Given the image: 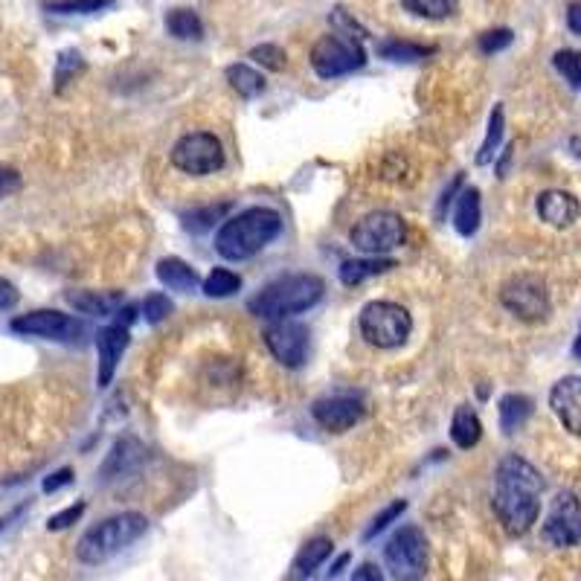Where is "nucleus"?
<instances>
[{
  "label": "nucleus",
  "mask_w": 581,
  "mask_h": 581,
  "mask_svg": "<svg viewBox=\"0 0 581 581\" xmlns=\"http://www.w3.org/2000/svg\"><path fill=\"white\" fill-rule=\"evenodd\" d=\"M544 480L526 459L506 457L494 477V512L509 535H526L541 515Z\"/></svg>",
  "instance_id": "obj_1"
},
{
  "label": "nucleus",
  "mask_w": 581,
  "mask_h": 581,
  "mask_svg": "<svg viewBox=\"0 0 581 581\" xmlns=\"http://www.w3.org/2000/svg\"><path fill=\"white\" fill-rule=\"evenodd\" d=\"M282 230V218L271 207H250L245 213L233 215L221 224L215 236V250L230 259L242 262L256 256L262 247H268Z\"/></svg>",
  "instance_id": "obj_2"
},
{
  "label": "nucleus",
  "mask_w": 581,
  "mask_h": 581,
  "mask_svg": "<svg viewBox=\"0 0 581 581\" xmlns=\"http://www.w3.org/2000/svg\"><path fill=\"white\" fill-rule=\"evenodd\" d=\"M326 285L323 279L314 274H294L282 276L271 282L268 288H262L253 300H250V311L256 317H265V320H285V317H294V314H303L314 306L320 297H323Z\"/></svg>",
  "instance_id": "obj_3"
},
{
  "label": "nucleus",
  "mask_w": 581,
  "mask_h": 581,
  "mask_svg": "<svg viewBox=\"0 0 581 581\" xmlns=\"http://www.w3.org/2000/svg\"><path fill=\"white\" fill-rule=\"evenodd\" d=\"M146 529H149V520L143 518V515H137V512L114 515V518L91 526L79 538L76 555H79L82 564H105L114 555H120L125 547H131L140 535H146Z\"/></svg>",
  "instance_id": "obj_4"
},
{
  "label": "nucleus",
  "mask_w": 581,
  "mask_h": 581,
  "mask_svg": "<svg viewBox=\"0 0 581 581\" xmlns=\"http://www.w3.org/2000/svg\"><path fill=\"white\" fill-rule=\"evenodd\" d=\"M361 335L369 346H378V349H396L401 346L410 332H413V317L410 311L398 303H387V300H375L361 311Z\"/></svg>",
  "instance_id": "obj_5"
},
{
  "label": "nucleus",
  "mask_w": 581,
  "mask_h": 581,
  "mask_svg": "<svg viewBox=\"0 0 581 581\" xmlns=\"http://www.w3.org/2000/svg\"><path fill=\"white\" fill-rule=\"evenodd\" d=\"M367 64V53L361 47V38L329 32L323 35L311 50V67L320 79H337L346 73H355Z\"/></svg>",
  "instance_id": "obj_6"
},
{
  "label": "nucleus",
  "mask_w": 581,
  "mask_h": 581,
  "mask_svg": "<svg viewBox=\"0 0 581 581\" xmlns=\"http://www.w3.org/2000/svg\"><path fill=\"white\" fill-rule=\"evenodd\" d=\"M172 166L181 169L184 175L192 178H204L213 175L224 166V149L221 140L210 134V131H192L184 134L175 149H172Z\"/></svg>",
  "instance_id": "obj_7"
},
{
  "label": "nucleus",
  "mask_w": 581,
  "mask_h": 581,
  "mask_svg": "<svg viewBox=\"0 0 581 581\" xmlns=\"http://www.w3.org/2000/svg\"><path fill=\"white\" fill-rule=\"evenodd\" d=\"M349 239L367 256H384V253L404 245V221H401V215L390 213V210H378V213L364 215L352 227Z\"/></svg>",
  "instance_id": "obj_8"
},
{
  "label": "nucleus",
  "mask_w": 581,
  "mask_h": 581,
  "mask_svg": "<svg viewBox=\"0 0 581 581\" xmlns=\"http://www.w3.org/2000/svg\"><path fill=\"white\" fill-rule=\"evenodd\" d=\"M387 567L393 570V576L401 581L419 579L425 573V561H428V541L425 532L419 526H404L390 538L387 550Z\"/></svg>",
  "instance_id": "obj_9"
},
{
  "label": "nucleus",
  "mask_w": 581,
  "mask_h": 581,
  "mask_svg": "<svg viewBox=\"0 0 581 581\" xmlns=\"http://www.w3.org/2000/svg\"><path fill=\"white\" fill-rule=\"evenodd\" d=\"M500 303L509 308L515 317L526 320V323H538L550 314V294L547 285L538 276H515L503 285L500 291Z\"/></svg>",
  "instance_id": "obj_10"
},
{
  "label": "nucleus",
  "mask_w": 581,
  "mask_h": 581,
  "mask_svg": "<svg viewBox=\"0 0 581 581\" xmlns=\"http://www.w3.org/2000/svg\"><path fill=\"white\" fill-rule=\"evenodd\" d=\"M12 332L30 337H44V340H56V343H76L85 335V323L62 314V311H30L12 320Z\"/></svg>",
  "instance_id": "obj_11"
},
{
  "label": "nucleus",
  "mask_w": 581,
  "mask_h": 581,
  "mask_svg": "<svg viewBox=\"0 0 581 581\" xmlns=\"http://www.w3.org/2000/svg\"><path fill=\"white\" fill-rule=\"evenodd\" d=\"M265 343L282 367L297 369L303 367L308 355V329L291 317L271 320V326L265 329Z\"/></svg>",
  "instance_id": "obj_12"
},
{
  "label": "nucleus",
  "mask_w": 581,
  "mask_h": 581,
  "mask_svg": "<svg viewBox=\"0 0 581 581\" xmlns=\"http://www.w3.org/2000/svg\"><path fill=\"white\" fill-rule=\"evenodd\" d=\"M544 541L552 547H581V506L576 494L561 491L544 523Z\"/></svg>",
  "instance_id": "obj_13"
},
{
  "label": "nucleus",
  "mask_w": 581,
  "mask_h": 581,
  "mask_svg": "<svg viewBox=\"0 0 581 581\" xmlns=\"http://www.w3.org/2000/svg\"><path fill=\"white\" fill-rule=\"evenodd\" d=\"M311 413L329 433H346L364 419V404L352 396H326L314 401Z\"/></svg>",
  "instance_id": "obj_14"
},
{
  "label": "nucleus",
  "mask_w": 581,
  "mask_h": 581,
  "mask_svg": "<svg viewBox=\"0 0 581 581\" xmlns=\"http://www.w3.org/2000/svg\"><path fill=\"white\" fill-rule=\"evenodd\" d=\"M128 349V323H111L105 329L96 332V352H99V372H96V381L99 387H108L117 364L123 358V352Z\"/></svg>",
  "instance_id": "obj_15"
},
{
  "label": "nucleus",
  "mask_w": 581,
  "mask_h": 581,
  "mask_svg": "<svg viewBox=\"0 0 581 581\" xmlns=\"http://www.w3.org/2000/svg\"><path fill=\"white\" fill-rule=\"evenodd\" d=\"M550 407L564 428L581 436V375H567L552 387Z\"/></svg>",
  "instance_id": "obj_16"
},
{
  "label": "nucleus",
  "mask_w": 581,
  "mask_h": 581,
  "mask_svg": "<svg viewBox=\"0 0 581 581\" xmlns=\"http://www.w3.org/2000/svg\"><path fill=\"white\" fill-rule=\"evenodd\" d=\"M143 459H146V448H143V442H140V439H134V436H123V439H117V442H114V448H111V454H108V459H105V465H102L99 477H102L105 483H111V480H123V477L134 474V471L143 465Z\"/></svg>",
  "instance_id": "obj_17"
},
{
  "label": "nucleus",
  "mask_w": 581,
  "mask_h": 581,
  "mask_svg": "<svg viewBox=\"0 0 581 581\" xmlns=\"http://www.w3.org/2000/svg\"><path fill=\"white\" fill-rule=\"evenodd\" d=\"M538 215L550 227H570L579 218V201L570 192L550 189L538 198Z\"/></svg>",
  "instance_id": "obj_18"
},
{
  "label": "nucleus",
  "mask_w": 581,
  "mask_h": 581,
  "mask_svg": "<svg viewBox=\"0 0 581 581\" xmlns=\"http://www.w3.org/2000/svg\"><path fill=\"white\" fill-rule=\"evenodd\" d=\"M67 303L82 314L108 317L123 306V294L120 291H73V294H67Z\"/></svg>",
  "instance_id": "obj_19"
},
{
  "label": "nucleus",
  "mask_w": 581,
  "mask_h": 581,
  "mask_svg": "<svg viewBox=\"0 0 581 581\" xmlns=\"http://www.w3.org/2000/svg\"><path fill=\"white\" fill-rule=\"evenodd\" d=\"M396 268V259H387V256H364V259H349L340 265V282L343 285H361L367 282L372 276L387 274Z\"/></svg>",
  "instance_id": "obj_20"
},
{
  "label": "nucleus",
  "mask_w": 581,
  "mask_h": 581,
  "mask_svg": "<svg viewBox=\"0 0 581 581\" xmlns=\"http://www.w3.org/2000/svg\"><path fill=\"white\" fill-rule=\"evenodd\" d=\"M480 221H483V201H480V189H462L457 201V210H454V227H457L459 236H474L480 230Z\"/></svg>",
  "instance_id": "obj_21"
},
{
  "label": "nucleus",
  "mask_w": 581,
  "mask_h": 581,
  "mask_svg": "<svg viewBox=\"0 0 581 581\" xmlns=\"http://www.w3.org/2000/svg\"><path fill=\"white\" fill-rule=\"evenodd\" d=\"M157 279L166 285V288H172V291H195L198 288V274H195V268L192 265H186L184 259H178V256H169V259H160L157 262Z\"/></svg>",
  "instance_id": "obj_22"
},
{
  "label": "nucleus",
  "mask_w": 581,
  "mask_h": 581,
  "mask_svg": "<svg viewBox=\"0 0 581 581\" xmlns=\"http://www.w3.org/2000/svg\"><path fill=\"white\" fill-rule=\"evenodd\" d=\"M436 53V47H428V44H416V41H404V38H387L378 44V56L387 59V62L396 64H410V62H422Z\"/></svg>",
  "instance_id": "obj_23"
},
{
  "label": "nucleus",
  "mask_w": 581,
  "mask_h": 581,
  "mask_svg": "<svg viewBox=\"0 0 581 581\" xmlns=\"http://www.w3.org/2000/svg\"><path fill=\"white\" fill-rule=\"evenodd\" d=\"M480 436H483L480 416L471 407H459L457 413H454V422H451V439H454V445L462 448V451H468V448H474L480 442Z\"/></svg>",
  "instance_id": "obj_24"
},
{
  "label": "nucleus",
  "mask_w": 581,
  "mask_h": 581,
  "mask_svg": "<svg viewBox=\"0 0 581 581\" xmlns=\"http://www.w3.org/2000/svg\"><path fill=\"white\" fill-rule=\"evenodd\" d=\"M166 32L178 41H201L204 38V21L195 9H172L166 15Z\"/></svg>",
  "instance_id": "obj_25"
},
{
  "label": "nucleus",
  "mask_w": 581,
  "mask_h": 581,
  "mask_svg": "<svg viewBox=\"0 0 581 581\" xmlns=\"http://www.w3.org/2000/svg\"><path fill=\"white\" fill-rule=\"evenodd\" d=\"M532 416V398L520 396V393H509L500 398V428L503 433H515L523 428V422Z\"/></svg>",
  "instance_id": "obj_26"
},
{
  "label": "nucleus",
  "mask_w": 581,
  "mask_h": 581,
  "mask_svg": "<svg viewBox=\"0 0 581 581\" xmlns=\"http://www.w3.org/2000/svg\"><path fill=\"white\" fill-rule=\"evenodd\" d=\"M332 555V541L329 538H314L311 544L303 547V552L294 561V581H303L308 576H314V570Z\"/></svg>",
  "instance_id": "obj_27"
},
{
  "label": "nucleus",
  "mask_w": 581,
  "mask_h": 581,
  "mask_svg": "<svg viewBox=\"0 0 581 581\" xmlns=\"http://www.w3.org/2000/svg\"><path fill=\"white\" fill-rule=\"evenodd\" d=\"M227 82H230L233 91L239 93V96H245V99H253V96H259V93L265 91L262 73L253 70L250 64H230L227 67Z\"/></svg>",
  "instance_id": "obj_28"
},
{
  "label": "nucleus",
  "mask_w": 581,
  "mask_h": 581,
  "mask_svg": "<svg viewBox=\"0 0 581 581\" xmlns=\"http://www.w3.org/2000/svg\"><path fill=\"white\" fill-rule=\"evenodd\" d=\"M401 6L416 15V18H428V21H442L457 15L459 0H401Z\"/></svg>",
  "instance_id": "obj_29"
},
{
  "label": "nucleus",
  "mask_w": 581,
  "mask_h": 581,
  "mask_svg": "<svg viewBox=\"0 0 581 581\" xmlns=\"http://www.w3.org/2000/svg\"><path fill=\"white\" fill-rule=\"evenodd\" d=\"M503 125H506L503 105H494V111H491L489 117V134H486V140H483V146H480V154H477V163H480V166H486V163L494 160V154H497L500 143H503Z\"/></svg>",
  "instance_id": "obj_30"
},
{
  "label": "nucleus",
  "mask_w": 581,
  "mask_h": 581,
  "mask_svg": "<svg viewBox=\"0 0 581 581\" xmlns=\"http://www.w3.org/2000/svg\"><path fill=\"white\" fill-rule=\"evenodd\" d=\"M201 288H204L207 297H218V300H221V297H233V294L242 288V276L227 271V268H215L213 274L201 282Z\"/></svg>",
  "instance_id": "obj_31"
},
{
  "label": "nucleus",
  "mask_w": 581,
  "mask_h": 581,
  "mask_svg": "<svg viewBox=\"0 0 581 581\" xmlns=\"http://www.w3.org/2000/svg\"><path fill=\"white\" fill-rule=\"evenodd\" d=\"M114 3L117 0H50L47 12H53V15H93V12H102Z\"/></svg>",
  "instance_id": "obj_32"
},
{
  "label": "nucleus",
  "mask_w": 581,
  "mask_h": 581,
  "mask_svg": "<svg viewBox=\"0 0 581 581\" xmlns=\"http://www.w3.org/2000/svg\"><path fill=\"white\" fill-rule=\"evenodd\" d=\"M227 204H215V207H201V210H192L184 215V227L189 233H207L213 230L215 221H221L227 215Z\"/></svg>",
  "instance_id": "obj_33"
},
{
  "label": "nucleus",
  "mask_w": 581,
  "mask_h": 581,
  "mask_svg": "<svg viewBox=\"0 0 581 581\" xmlns=\"http://www.w3.org/2000/svg\"><path fill=\"white\" fill-rule=\"evenodd\" d=\"M85 70V59L79 50H62L56 59V91H62L67 82H73Z\"/></svg>",
  "instance_id": "obj_34"
},
{
  "label": "nucleus",
  "mask_w": 581,
  "mask_h": 581,
  "mask_svg": "<svg viewBox=\"0 0 581 581\" xmlns=\"http://www.w3.org/2000/svg\"><path fill=\"white\" fill-rule=\"evenodd\" d=\"M552 62H555V70H558L573 88H579L581 91V53H576V50H558Z\"/></svg>",
  "instance_id": "obj_35"
},
{
  "label": "nucleus",
  "mask_w": 581,
  "mask_h": 581,
  "mask_svg": "<svg viewBox=\"0 0 581 581\" xmlns=\"http://www.w3.org/2000/svg\"><path fill=\"white\" fill-rule=\"evenodd\" d=\"M250 59L256 64H262V67H268V70H282L288 64L285 50L276 47V44H259V47H253L250 50Z\"/></svg>",
  "instance_id": "obj_36"
},
{
  "label": "nucleus",
  "mask_w": 581,
  "mask_h": 581,
  "mask_svg": "<svg viewBox=\"0 0 581 581\" xmlns=\"http://www.w3.org/2000/svg\"><path fill=\"white\" fill-rule=\"evenodd\" d=\"M169 314H172V303H169L166 294L157 291V294H149V297H146V303H143V317H146V323L157 326V323H163Z\"/></svg>",
  "instance_id": "obj_37"
},
{
  "label": "nucleus",
  "mask_w": 581,
  "mask_h": 581,
  "mask_svg": "<svg viewBox=\"0 0 581 581\" xmlns=\"http://www.w3.org/2000/svg\"><path fill=\"white\" fill-rule=\"evenodd\" d=\"M515 41V35H512V30H489L480 35V50L486 53V56H491V53H500V50H506L509 44Z\"/></svg>",
  "instance_id": "obj_38"
},
{
  "label": "nucleus",
  "mask_w": 581,
  "mask_h": 581,
  "mask_svg": "<svg viewBox=\"0 0 581 581\" xmlns=\"http://www.w3.org/2000/svg\"><path fill=\"white\" fill-rule=\"evenodd\" d=\"M404 509H407V503H404V500H396V503H390V506H387V509H384V512L378 515V518L369 523V529L364 532V538H367V541H372V538H375L378 532H384V529H387V526H390V523H393V520H396L398 515L404 512Z\"/></svg>",
  "instance_id": "obj_39"
},
{
  "label": "nucleus",
  "mask_w": 581,
  "mask_h": 581,
  "mask_svg": "<svg viewBox=\"0 0 581 581\" xmlns=\"http://www.w3.org/2000/svg\"><path fill=\"white\" fill-rule=\"evenodd\" d=\"M332 24H335L337 30L335 32H343V35H352V38H364L367 32H364V27L343 9V6H337L335 12H332Z\"/></svg>",
  "instance_id": "obj_40"
},
{
  "label": "nucleus",
  "mask_w": 581,
  "mask_h": 581,
  "mask_svg": "<svg viewBox=\"0 0 581 581\" xmlns=\"http://www.w3.org/2000/svg\"><path fill=\"white\" fill-rule=\"evenodd\" d=\"M85 515V503H76V506H67L64 512H59V515H53V518L47 520V529L50 532H62V529H67V526H73L76 520Z\"/></svg>",
  "instance_id": "obj_41"
},
{
  "label": "nucleus",
  "mask_w": 581,
  "mask_h": 581,
  "mask_svg": "<svg viewBox=\"0 0 581 581\" xmlns=\"http://www.w3.org/2000/svg\"><path fill=\"white\" fill-rule=\"evenodd\" d=\"M21 175L15 172V169H9V166H0V198H9V195H15L18 189H21Z\"/></svg>",
  "instance_id": "obj_42"
},
{
  "label": "nucleus",
  "mask_w": 581,
  "mask_h": 581,
  "mask_svg": "<svg viewBox=\"0 0 581 581\" xmlns=\"http://www.w3.org/2000/svg\"><path fill=\"white\" fill-rule=\"evenodd\" d=\"M70 483H73V471H70V468H59L56 474H50V477L44 480V491H47V494H53V491L70 486Z\"/></svg>",
  "instance_id": "obj_43"
},
{
  "label": "nucleus",
  "mask_w": 581,
  "mask_h": 581,
  "mask_svg": "<svg viewBox=\"0 0 581 581\" xmlns=\"http://www.w3.org/2000/svg\"><path fill=\"white\" fill-rule=\"evenodd\" d=\"M18 306V291L9 279L0 276V311H9V308Z\"/></svg>",
  "instance_id": "obj_44"
},
{
  "label": "nucleus",
  "mask_w": 581,
  "mask_h": 581,
  "mask_svg": "<svg viewBox=\"0 0 581 581\" xmlns=\"http://www.w3.org/2000/svg\"><path fill=\"white\" fill-rule=\"evenodd\" d=\"M352 581H387V579H384V573H381L375 564H369L367 561V564H361V567L352 573Z\"/></svg>",
  "instance_id": "obj_45"
},
{
  "label": "nucleus",
  "mask_w": 581,
  "mask_h": 581,
  "mask_svg": "<svg viewBox=\"0 0 581 581\" xmlns=\"http://www.w3.org/2000/svg\"><path fill=\"white\" fill-rule=\"evenodd\" d=\"M567 27L576 32V35H581V0L567 9Z\"/></svg>",
  "instance_id": "obj_46"
},
{
  "label": "nucleus",
  "mask_w": 581,
  "mask_h": 581,
  "mask_svg": "<svg viewBox=\"0 0 581 581\" xmlns=\"http://www.w3.org/2000/svg\"><path fill=\"white\" fill-rule=\"evenodd\" d=\"M24 509H27V506H18V509H12V512H9L6 518H0V532H3V529H6V526L12 523V520L21 518V515H24Z\"/></svg>",
  "instance_id": "obj_47"
},
{
  "label": "nucleus",
  "mask_w": 581,
  "mask_h": 581,
  "mask_svg": "<svg viewBox=\"0 0 581 581\" xmlns=\"http://www.w3.org/2000/svg\"><path fill=\"white\" fill-rule=\"evenodd\" d=\"M573 352H576V358H581V337L576 340V346H573Z\"/></svg>",
  "instance_id": "obj_48"
},
{
  "label": "nucleus",
  "mask_w": 581,
  "mask_h": 581,
  "mask_svg": "<svg viewBox=\"0 0 581 581\" xmlns=\"http://www.w3.org/2000/svg\"><path fill=\"white\" fill-rule=\"evenodd\" d=\"M579 581H581V579H579Z\"/></svg>",
  "instance_id": "obj_49"
}]
</instances>
